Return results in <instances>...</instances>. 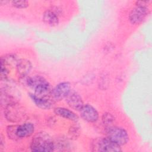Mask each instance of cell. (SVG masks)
Returning a JSON list of instances; mask_svg holds the SVG:
<instances>
[{
  "instance_id": "6da1fadb",
  "label": "cell",
  "mask_w": 152,
  "mask_h": 152,
  "mask_svg": "<svg viewBox=\"0 0 152 152\" xmlns=\"http://www.w3.org/2000/svg\"><path fill=\"white\" fill-rule=\"evenodd\" d=\"M20 81L34 90V94L38 97H50L52 88L49 83L42 76L35 75L32 77L21 76Z\"/></svg>"
},
{
  "instance_id": "7a4b0ae2",
  "label": "cell",
  "mask_w": 152,
  "mask_h": 152,
  "mask_svg": "<svg viewBox=\"0 0 152 152\" xmlns=\"http://www.w3.org/2000/svg\"><path fill=\"white\" fill-rule=\"evenodd\" d=\"M30 149L32 151L50 152L55 150L54 142L48 134L40 132L32 139Z\"/></svg>"
},
{
  "instance_id": "3957f363",
  "label": "cell",
  "mask_w": 152,
  "mask_h": 152,
  "mask_svg": "<svg viewBox=\"0 0 152 152\" xmlns=\"http://www.w3.org/2000/svg\"><path fill=\"white\" fill-rule=\"evenodd\" d=\"M6 131L9 138L18 141L31 135L34 131V126L31 122H26L21 125H9Z\"/></svg>"
},
{
  "instance_id": "277c9868",
  "label": "cell",
  "mask_w": 152,
  "mask_h": 152,
  "mask_svg": "<svg viewBox=\"0 0 152 152\" xmlns=\"http://www.w3.org/2000/svg\"><path fill=\"white\" fill-rule=\"evenodd\" d=\"M4 116L9 122L17 123L26 118V110L24 106L17 102L5 107Z\"/></svg>"
},
{
  "instance_id": "5b68a950",
  "label": "cell",
  "mask_w": 152,
  "mask_h": 152,
  "mask_svg": "<svg viewBox=\"0 0 152 152\" xmlns=\"http://www.w3.org/2000/svg\"><path fill=\"white\" fill-rule=\"evenodd\" d=\"M106 135L110 140L121 146L126 144L129 140V135L126 131L123 128L116 126L112 125L106 128Z\"/></svg>"
},
{
  "instance_id": "8992f818",
  "label": "cell",
  "mask_w": 152,
  "mask_h": 152,
  "mask_svg": "<svg viewBox=\"0 0 152 152\" xmlns=\"http://www.w3.org/2000/svg\"><path fill=\"white\" fill-rule=\"evenodd\" d=\"M93 151L101 152H116L122 151L121 145L115 143L107 137L97 138L92 142Z\"/></svg>"
},
{
  "instance_id": "52a82bcc",
  "label": "cell",
  "mask_w": 152,
  "mask_h": 152,
  "mask_svg": "<svg viewBox=\"0 0 152 152\" xmlns=\"http://www.w3.org/2000/svg\"><path fill=\"white\" fill-rule=\"evenodd\" d=\"M70 92V84L68 82H62L56 85L52 90L50 98L53 101H59L66 98Z\"/></svg>"
},
{
  "instance_id": "ba28073f",
  "label": "cell",
  "mask_w": 152,
  "mask_h": 152,
  "mask_svg": "<svg viewBox=\"0 0 152 152\" xmlns=\"http://www.w3.org/2000/svg\"><path fill=\"white\" fill-rule=\"evenodd\" d=\"M148 12L149 9L148 7L136 6L129 12V21L132 24H139L146 17Z\"/></svg>"
},
{
  "instance_id": "9c48e42d",
  "label": "cell",
  "mask_w": 152,
  "mask_h": 152,
  "mask_svg": "<svg viewBox=\"0 0 152 152\" xmlns=\"http://www.w3.org/2000/svg\"><path fill=\"white\" fill-rule=\"evenodd\" d=\"M79 111L81 117L88 122L93 123L96 122L99 119L98 112L90 104H84Z\"/></svg>"
},
{
  "instance_id": "30bf717a",
  "label": "cell",
  "mask_w": 152,
  "mask_h": 152,
  "mask_svg": "<svg viewBox=\"0 0 152 152\" xmlns=\"http://www.w3.org/2000/svg\"><path fill=\"white\" fill-rule=\"evenodd\" d=\"M61 13V10L58 7L47 10L43 14V20L49 26H56L59 23V16Z\"/></svg>"
},
{
  "instance_id": "8fae6325",
  "label": "cell",
  "mask_w": 152,
  "mask_h": 152,
  "mask_svg": "<svg viewBox=\"0 0 152 152\" xmlns=\"http://www.w3.org/2000/svg\"><path fill=\"white\" fill-rule=\"evenodd\" d=\"M66 102L72 109L79 110L84 105L81 96L75 91H71L66 96Z\"/></svg>"
},
{
  "instance_id": "7c38bea8",
  "label": "cell",
  "mask_w": 152,
  "mask_h": 152,
  "mask_svg": "<svg viewBox=\"0 0 152 152\" xmlns=\"http://www.w3.org/2000/svg\"><path fill=\"white\" fill-rule=\"evenodd\" d=\"M29 96L34 103L42 109H49L53 106V100L47 97H38L34 93H29Z\"/></svg>"
},
{
  "instance_id": "4fadbf2b",
  "label": "cell",
  "mask_w": 152,
  "mask_h": 152,
  "mask_svg": "<svg viewBox=\"0 0 152 152\" xmlns=\"http://www.w3.org/2000/svg\"><path fill=\"white\" fill-rule=\"evenodd\" d=\"M31 68L32 65L30 61L26 59H19L16 65L17 71L20 77L28 75Z\"/></svg>"
},
{
  "instance_id": "5bb4252c",
  "label": "cell",
  "mask_w": 152,
  "mask_h": 152,
  "mask_svg": "<svg viewBox=\"0 0 152 152\" xmlns=\"http://www.w3.org/2000/svg\"><path fill=\"white\" fill-rule=\"evenodd\" d=\"M54 112L56 115L72 121L76 122L78 120V116L77 115L71 110L65 107H56L54 109Z\"/></svg>"
},
{
  "instance_id": "9a60e30c",
  "label": "cell",
  "mask_w": 152,
  "mask_h": 152,
  "mask_svg": "<svg viewBox=\"0 0 152 152\" xmlns=\"http://www.w3.org/2000/svg\"><path fill=\"white\" fill-rule=\"evenodd\" d=\"M102 121L104 126L106 128H107L113 125V124L115 122V117L112 114L106 112L102 115Z\"/></svg>"
},
{
  "instance_id": "2e32d148",
  "label": "cell",
  "mask_w": 152,
  "mask_h": 152,
  "mask_svg": "<svg viewBox=\"0 0 152 152\" xmlns=\"http://www.w3.org/2000/svg\"><path fill=\"white\" fill-rule=\"evenodd\" d=\"M68 134L72 139L77 138L80 135V128L77 125L71 126L69 129Z\"/></svg>"
},
{
  "instance_id": "e0dca14e",
  "label": "cell",
  "mask_w": 152,
  "mask_h": 152,
  "mask_svg": "<svg viewBox=\"0 0 152 152\" xmlns=\"http://www.w3.org/2000/svg\"><path fill=\"white\" fill-rule=\"evenodd\" d=\"M12 5L17 8H26L28 6V2L27 1L15 0L11 1Z\"/></svg>"
},
{
  "instance_id": "ac0fdd59",
  "label": "cell",
  "mask_w": 152,
  "mask_h": 152,
  "mask_svg": "<svg viewBox=\"0 0 152 152\" xmlns=\"http://www.w3.org/2000/svg\"><path fill=\"white\" fill-rule=\"evenodd\" d=\"M150 3V1H137L135 2V4H136V6H141V7H148Z\"/></svg>"
},
{
  "instance_id": "d6986e66",
  "label": "cell",
  "mask_w": 152,
  "mask_h": 152,
  "mask_svg": "<svg viewBox=\"0 0 152 152\" xmlns=\"http://www.w3.org/2000/svg\"><path fill=\"white\" fill-rule=\"evenodd\" d=\"M4 142H5V140L3 139V137L2 135H1V140H0V148L1 150H2V148H4L3 147L4 146Z\"/></svg>"
}]
</instances>
